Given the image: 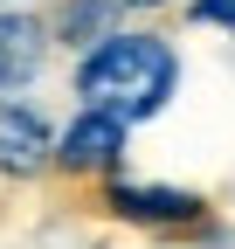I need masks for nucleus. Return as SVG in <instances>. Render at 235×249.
Here are the masks:
<instances>
[{
	"label": "nucleus",
	"instance_id": "20e7f679",
	"mask_svg": "<svg viewBox=\"0 0 235 249\" xmlns=\"http://www.w3.org/2000/svg\"><path fill=\"white\" fill-rule=\"evenodd\" d=\"M49 49H55V28L35 7H0V104L21 97L49 70Z\"/></svg>",
	"mask_w": 235,
	"mask_h": 249
},
{
	"label": "nucleus",
	"instance_id": "423d86ee",
	"mask_svg": "<svg viewBox=\"0 0 235 249\" xmlns=\"http://www.w3.org/2000/svg\"><path fill=\"white\" fill-rule=\"evenodd\" d=\"M118 7H125V0H69L49 28H55L63 42H76V49H97V42L111 35V14H118Z\"/></svg>",
	"mask_w": 235,
	"mask_h": 249
},
{
	"label": "nucleus",
	"instance_id": "f257e3e1",
	"mask_svg": "<svg viewBox=\"0 0 235 249\" xmlns=\"http://www.w3.org/2000/svg\"><path fill=\"white\" fill-rule=\"evenodd\" d=\"M180 90V49L159 28H111L97 49L76 55V104L111 111L125 124H145Z\"/></svg>",
	"mask_w": 235,
	"mask_h": 249
},
{
	"label": "nucleus",
	"instance_id": "1a4fd4ad",
	"mask_svg": "<svg viewBox=\"0 0 235 249\" xmlns=\"http://www.w3.org/2000/svg\"><path fill=\"white\" fill-rule=\"evenodd\" d=\"M0 7H28V0H0Z\"/></svg>",
	"mask_w": 235,
	"mask_h": 249
},
{
	"label": "nucleus",
	"instance_id": "7ed1b4c3",
	"mask_svg": "<svg viewBox=\"0 0 235 249\" xmlns=\"http://www.w3.org/2000/svg\"><path fill=\"white\" fill-rule=\"evenodd\" d=\"M104 214L111 222H132V229H159V235H180L208 222V201L187 194V187H152V180H104Z\"/></svg>",
	"mask_w": 235,
	"mask_h": 249
},
{
	"label": "nucleus",
	"instance_id": "6e6552de",
	"mask_svg": "<svg viewBox=\"0 0 235 249\" xmlns=\"http://www.w3.org/2000/svg\"><path fill=\"white\" fill-rule=\"evenodd\" d=\"M125 7H173V0H125Z\"/></svg>",
	"mask_w": 235,
	"mask_h": 249
},
{
	"label": "nucleus",
	"instance_id": "0eeeda50",
	"mask_svg": "<svg viewBox=\"0 0 235 249\" xmlns=\"http://www.w3.org/2000/svg\"><path fill=\"white\" fill-rule=\"evenodd\" d=\"M187 21H201V28H235V0H187Z\"/></svg>",
	"mask_w": 235,
	"mask_h": 249
},
{
	"label": "nucleus",
	"instance_id": "f03ea898",
	"mask_svg": "<svg viewBox=\"0 0 235 249\" xmlns=\"http://www.w3.org/2000/svg\"><path fill=\"white\" fill-rule=\"evenodd\" d=\"M125 145H132V124H125V118L76 104V118L55 132V166H63L69 180H118Z\"/></svg>",
	"mask_w": 235,
	"mask_h": 249
},
{
	"label": "nucleus",
	"instance_id": "39448f33",
	"mask_svg": "<svg viewBox=\"0 0 235 249\" xmlns=\"http://www.w3.org/2000/svg\"><path fill=\"white\" fill-rule=\"evenodd\" d=\"M49 166H55V124L35 104L7 97V104H0V173H7V180H35Z\"/></svg>",
	"mask_w": 235,
	"mask_h": 249
}]
</instances>
